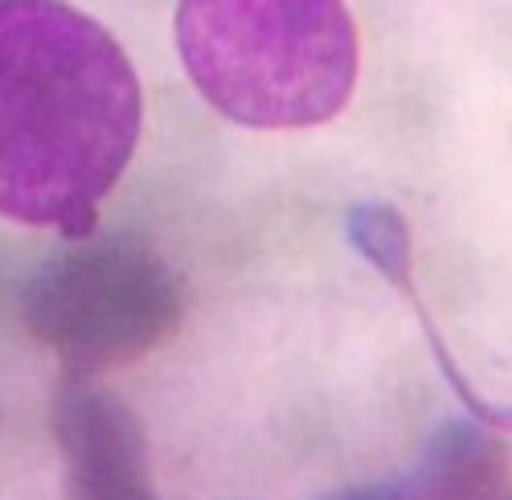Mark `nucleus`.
Listing matches in <instances>:
<instances>
[{
	"label": "nucleus",
	"instance_id": "obj_4",
	"mask_svg": "<svg viewBox=\"0 0 512 500\" xmlns=\"http://www.w3.org/2000/svg\"><path fill=\"white\" fill-rule=\"evenodd\" d=\"M54 431L74 500H160L148 472V443L115 394L70 382L54 402Z\"/></svg>",
	"mask_w": 512,
	"mask_h": 500
},
{
	"label": "nucleus",
	"instance_id": "obj_2",
	"mask_svg": "<svg viewBox=\"0 0 512 500\" xmlns=\"http://www.w3.org/2000/svg\"><path fill=\"white\" fill-rule=\"evenodd\" d=\"M177 50L201 99L259 132L336 119L361 70L345 0H181Z\"/></svg>",
	"mask_w": 512,
	"mask_h": 500
},
{
	"label": "nucleus",
	"instance_id": "obj_7",
	"mask_svg": "<svg viewBox=\"0 0 512 500\" xmlns=\"http://www.w3.org/2000/svg\"><path fill=\"white\" fill-rule=\"evenodd\" d=\"M328 500H406L402 488H349V492H336Z\"/></svg>",
	"mask_w": 512,
	"mask_h": 500
},
{
	"label": "nucleus",
	"instance_id": "obj_6",
	"mask_svg": "<svg viewBox=\"0 0 512 500\" xmlns=\"http://www.w3.org/2000/svg\"><path fill=\"white\" fill-rule=\"evenodd\" d=\"M349 238H353V246L361 250V255L386 275L402 296L414 304V312H418V320H422V328H426V337H431V349H435V361L443 365V378L451 382V390L467 402V410L476 414L480 423H492V427H504V423H512V410H496V406H488L472 386H467V378L459 373V365L451 361V353H447V345H443V337H439V328H435V320L426 316V308H422V300H418V291H414V271H410V259H414V250H410V230H406V222L398 218V210H390V205H357V210L349 214Z\"/></svg>",
	"mask_w": 512,
	"mask_h": 500
},
{
	"label": "nucleus",
	"instance_id": "obj_3",
	"mask_svg": "<svg viewBox=\"0 0 512 500\" xmlns=\"http://www.w3.org/2000/svg\"><path fill=\"white\" fill-rule=\"evenodd\" d=\"M25 328L70 373H103L160 349L185 316L181 283L136 238H70L25 283Z\"/></svg>",
	"mask_w": 512,
	"mask_h": 500
},
{
	"label": "nucleus",
	"instance_id": "obj_1",
	"mask_svg": "<svg viewBox=\"0 0 512 500\" xmlns=\"http://www.w3.org/2000/svg\"><path fill=\"white\" fill-rule=\"evenodd\" d=\"M144 123L123 46L66 0H0V218L91 234Z\"/></svg>",
	"mask_w": 512,
	"mask_h": 500
},
{
	"label": "nucleus",
	"instance_id": "obj_5",
	"mask_svg": "<svg viewBox=\"0 0 512 500\" xmlns=\"http://www.w3.org/2000/svg\"><path fill=\"white\" fill-rule=\"evenodd\" d=\"M402 492L406 500H512L508 460L492 423H447L431 439L410 488Z\"/></svg>",
	"mask_w": 512,
	"mask_h": 500
}]
</instances>
